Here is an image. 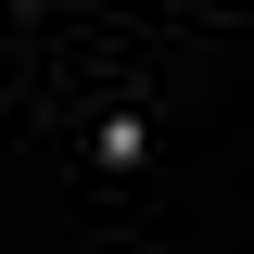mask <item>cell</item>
Here are the masks:
<instances>
[{"label": "cell", "instance_id": "obj_1", "mask_svg": "<svg viewBox=\"0 0 254 254\" xmlns=\"http://www.w3.org/2000/svg\"><path fill=\"white\" fill-rule=\"evenodd\" d=\"M140 153H153V127H140V115H102V165H115V178H127V165H140Z\"/></svg>", "mask_w": 254, "mask_h": 254}]
</instances>
